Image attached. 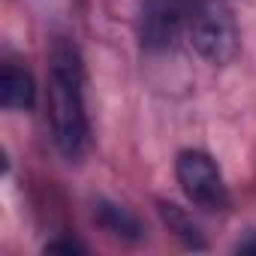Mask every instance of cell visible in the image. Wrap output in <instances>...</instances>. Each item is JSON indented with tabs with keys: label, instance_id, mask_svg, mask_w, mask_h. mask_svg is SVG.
<instances>
[{
	"label": "cell",
	"instance_id": "obj_1",
	"mask_svg": "<svg viewBox=\"0 0 256 256\" xmlns=\"http://www.w3.org/2000/svg\"><path fill=\"white\" fill-rule=\"evenodd\" d=\"M48 114L58 151L66 160H78L88 148L84 72L76 46L66 40H58L48 54Z\"/></svg>",
	"mask_w": 256,
	"mask_h": 256
},
{
	"label": "cell",
	"instance_id": "obj_2",
	"mask_svg": "<svg viewBox=\"0 0 256 256\" xmlns=\"http://www.w3.org/2000/svg\"><path fill=\"white\" fill-rule=\"evenodd\" d=\"M187 34H190L193 48L214 66H223L238 54L235 18L217 0H199V4H193Z\"/></svg>",
	"mask_w": 256,
	"mask_h": 256
},
{
	"label": "cell",
	"instance_id": "obj_3",
	"mask_svg": "<svg viewBox=\"0 0 256 256\" xmlns=\"http://www.w3.org/2000/svg\"><path fill=\"white\" fill-rule=\"evenodd\" d=\"M178 184L184 196L202 208V211H226L229 208V190L223 184V175L217 163L205 151H181L175 163Z\"/></svg>",
	"mask_w": 256,
	"mask_h": 256
},
{
	"label": "cell",
	"instance_id": "obj_4",
	"mask_svg": "<svg viewBox=\"0 0 256 256\" xmlns=\"http://www.w3.org/2000/svg\"><path fill=\"white\" fill-rule=\"evenodd\" d=\"M193 0H142L139 40L148 52H166L187 30Z\"/></svg>",
	"mask_w": 256,
	"mask_h": 256
},
{
	"label": "cell",
	"instance_id": "obj_5",
	"mask_svg": "<svg viewBox=\"0 0 256 256\" xmlns=\"http://www.w3.org/2000/svg\"><path fill=\"white\" fill-rule=\"evenodd\" d=\"M34 100H36V88L30 72L6 64L4 72H0V106L16 112V108H30Z\"/></svg>",
	"mask_w": 256,
	"mask_h": 256
},
{
	"label": "cell",
	"instance_id": "obj_6",
	"mask_svg": "<svg viewBox=\"0 0 256 256\" xmlns=\"http://www.w3.org/2000/svg\"><path fill=\"white\" fill-rule=\"evenodd\" d=\"M96 223H100L106 232H112V235H118V238H126V241L142 238L139 220L126 211L124 205H114V202H96Z\"/></svg>",
	"mask_w": 256,
	"mask_h": 256
},
{
	"label": "cell",
	"instance_id": "obj_7",
	"mask_svg": "<svg viewBox=\"0 0 256 256\" xmlns=\"http://www.w3.org/2000/svg\"><path fill=\"white\" fill-rule=\"evenodd\" d=\"M160 211H163V220L169 223V229H175V235H178L184 244H190V247H205L202 232H199V226L193 223V217H187L178 205H169V202H163Z\"/></svg>",
	"mask_w": 256,
	"mask_h": 256
},
{
	"label": "cell",
	"instance_id": "obj_8",
	"mask_svg": "<svg viewBox=\"0 0 256 256\" xmlns=\"http://www.w3.org/2000/svg\"><path fill=\"white\" fill-rule=\"evenodd\" d=\"M46 253H84V244H78V241H72V238H64V241L46 244Z\"/></svg>",
	"mask_w": 256,
	"mask_h": 256
},
{
	"label": "cell",
	"instance_id": "obj_9",
	"mask_svg": "<svg viewBox=\"0 0 256 256\" xmlns=\"http://www.w3.org/2000/svg\"><path fill=\"white\" fill-rule=\"evenodd\" d=\"M238 253H256V232H253L250 238H244V241L238 244Z\"/></svg>",
	"mask_w": 256,
	"mask_h": 256
}]
</instances>
